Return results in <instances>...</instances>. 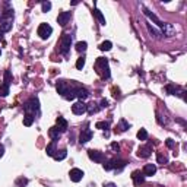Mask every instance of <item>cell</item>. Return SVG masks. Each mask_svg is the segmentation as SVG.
I'll list each match as a JSON object with an SVG mask.
<instances>
[{
    "mask_svg": "<svg viewBox=\"0 0 187 187\" xmlns=\"http://www.w3.org/2000/svg\"><path fill=\"white\" fill-rule=\"evenodd\" d=\"M104 167V170L105 171H110L114 168V159H108V161H105V164L102 165Z\"/></svg>",
    "mask_w": 187,
    "mask_h": 187,
    "instance_id": "obj_33",
    "label": "cell"
},
{
    "mask_svg": "<svg viewBox=\"0 0 187 187\" xmlns=\"http://www.w3.org/2000/svg\"><path fill=\"white\" fill-rule=\"evenodd\" d=\"M104 187H117V186H115L114 183H105V184H104Z\"/></svg>",
    "mask_w": 187,
    "mask_h": 187,
    "instance_id": "obj_42",
    "label": "cell"
},
{
    "mask_svg": "<svg viewBox=\"0 0 187 187\" xmlns=\"http://www.w3.org/2000/svg\"><path fill=\"white\" fill-rule=\"evenodd\" d=\"M88 47V44H86V41H79L78 44H76V50L79 51V53H83L85 50Z\"/></svg>",
    "mask_w": 187,
    "mask_h": 187,
    "instance_id": "obj_27",
    "label": "cell"
},
{
    "mask_svg": "<svg viewBox=\"0 0 187 187\" xmlns=\"http://www.w3.org/2000/svg\"><path fill=\"white\" fill-rule=\"evenodd\" d=\"M48 135H50V138L53 139V140H58L60 136H62V132L58 130L57 126H54V127H51V129L48 130Z\"/></svg>",
    "mask_w": 187,
    "mask_h": 187,
    "instance_id": "obj_20",
    "label": "cell"
},
{
    "mask_svg": "<svg viewBox=\"0 0 187 187\" xmlns=\"http://www.w3.org/2000/svg\"><path fill=\"white\" fill-rule=\"evenodd\" d=\"M165 91L170 94V95H179V97H181L183 99H186V91L180 89V88H177L175 85H172V83H168L167 86H165Z\"/></svg>",
    "mask_w": 187,
    "mask_h": 187,
    "instance_id": "obj_6",
    "label": "cell"
},
{
    "mask_svg": "<svg viewBox=\"0 0 187 187\" xmlns=\"http://www.w3.org/2000/svg\"><path fill=\"white\" fill-rule=\"evenodd\" d=\"M37 32H38V35H40L42 40H47L50 35H51V32H53V28H51L48 24L42 22V24L38 26V31H37Z\"/></svg>",
    "mask_w": 187,
    "mask_h": 187,
    "instance_id": "obj_5",
    "label": "cell"
},
{
    "mask_svg": "<svg viewBox=\"0 0 187 187\" xmlns=\"http://www.w3.org/2000/svg\"><path fill=\"white\" fill-rule=\"evenodd\" d=\"M34 120H35V115H32V114H25V117H24V126H26V127L32 126Z\"/></svg>",
    "mask_w": 187,
    "mask_h": 187,
    "instance_id": "obj_22",
    "label": "cell"
},
{
    "mask_svg": "<svg viewBox=\"0 0 187 187\" xmlns=\"http://www.w3.org/2000/svg\"><path fill=\"white\" fill-rule=\"evenodd\" d=\"M3 154H5V148L3 145H0V156H3Z\"/></svg>",
    "mask_w": 187,
    "mask_h": 187,
    "instance_id": "obj_43",
    "label": "cell"
},
{
    "mask_svg": "<svg viewBox=\"0 0 187 187\" xmlns=\"http://www.w3.org/2000/svg\"><path fill=\"white\" fill-rule=\"evenodd\" d=\"M24 111L25 114H32V115H35V113H38L40 111V101H38V98L32 97L31 99H28L24 104Z\"/></svg>",
    "mask_w": 187,
    "mask_h": 187,
    "instance_id": "obj_3",
    "label": "cell"
},
{
    "mask_svg": "<svg viewBox=\"0 0 187 187\" xmlns=\"http://www.w3.org/2000/svg\"><path fill=\"white\" fill-rule=\"evenodd\" d=\"M138 139L139 140H146L148 139V132L145 130V129H140V130L138 132Z\"/></svg>",
    "mask_w": 187,
    "mask_h": 187,
    "instance_id": "obj_32",
    "label": "cell"
},
{
    "mask_svg": "<svg viewBox=\"0 0 187 187\" xmlns=\"http://www.w3.org/2000/svg\"><path fill=\"white\" fill-rule=\"evenodd\" d=\"M12 22H13V10L8 9L0 16V32H9L12 29Z\"/></svg>",
    "mask_w": 187,
    "mask_h": 187,
    "instance_id": "obj_1",
    "label": "cell"
},
{
    "mask_svg": "<svg viewBox=\"0 0 187 187\" xmlns=\"http://www.w3.org/2000/svg\"><path fill=\"white\" fill-rule=\"evenodd\" d=\"M94 15L97 16V19L99 21V24H101V25H105L107 24V22H105V18H104L102 12H101L99 9H95V10H94Z\"/></svg>",
    "mask_w": 187,
    "mask_h": 187,
    "instance_id": "obj_24",
    "label": "cell"
},
{
    "mask_svg": "<svg viewBox=\"0 0 187 187\" xmlns=\"http://www.w3.org/2000/svg\"><path fill=\"white\" fill-rule=\"evenodd\" d=\"M83 171L79 170V168H72L70 170V172H69V177H70V180L73 181V183H79L82 179H83Z\"/></svg>",
    "mask_w": 187,
    "mask_h": 187,
    "instance_id": "obj_8",
    "label": "cell"
},
{
    "mask_svg": "<svg viewBox=\"0 0 187 187\" xmlns=\"http://www.w3.org/2000/svg\"><path fill=\"white\" fill-rule=\"evenodd\" d=\"M113 47V44H111V41H104V42H101V45H99V50L101 51H110Z\"/></svg>",
    "mask_w": 187,
    "mask_h": 187,
    "instance_id": "obj_26",
    "label": "cell"
},
{
    "mask_svg": "<svg viewBox=\"0 0 187 187\" xmlns=\"http://www.w3.org/2000/svg\"><path fill=\"white\" fill-rule=\"evenodd\" d=\"M92 136H94V133H92L91 129H83V130L81 132V135H79V143H81V145H85L86 142H89L91 139H92Z\"/></svg>",
    "mask_w": 187,
    "mask_h": 187,
    "instance_id": "obj_9",
    "label": "cell"
},
{
    "mask_svg": "<svg viewBox=\"0 0 187 187\" xmlns=\"http://www.w3.org/2000/svg\"><path fill=\"white\" fill-rule=\"evenodd\" d=\"M146 28H148V31H149V34H151V35H154L155 38H161V37H162V32H161V31H158V29H155V28L149 24V22H146Z\"/></svg>",
    "mask_w": 187,
    "mask_h": 187,
    "instance_id": "obj_21",
    "label": "cell"
},
{
    "mask_svg": "<svg viewBox=\"0 0 187 187\" xmlns=\"http://www.w3.org/2000/svg\"><path fill=\"white\" fill-rule=\"evenodd\" d=\"M111 149H113L114 152H119V151H120V145H119L117 142H113V143H111Z\"/></svg>",
    "mask_w": 187,
    "mask_h": 187,
    "instance_id": "obj_38",
    "label": "cell"
},
{
    "mask_svg": "<svg viewBox=\"0 0 187 187\" xmlns=\"http://www.w3.org/2000/svg\"><path fill=\"white\" fill-rule=\"evenodd\" d=\"M25 184H28V180H26V179H19L16 181V186L18 187H24Z\"/></svg>",
    "mask_w": 187,
    "mask_h": 187,
    "instance_id": "obj_36",
    "label": "cell"
},
{
    "mask_svg": "<svg viewBox=\"0 0 187 187\" xmlns=\"http://www.w3.org/2000/svg\"><path fill=\"white\" fill-rule=\"evenodd\" d=\"M70 45H72V35H70V34H65V35L62 37V41H60V47H58L60 54L66 56V54L70 51Z\"/></svg>",
    "mask_w": 187,
    "mask_h": 187,
    "instance_id": "obj_4",
    "label": "cell"
},
{
    "mask_svg": "<svg viewBox=\"0 0 187 187\" xmlns=\"http://www.w3.org/2000/svg\"><path fill=\"white\" fill-rule=\"evenodd\" d=\"M69 21H70V12H62V13H58V16H57V22H58V25L65 26Z\"/></svg>",
    "mask_w": 187,
    "mask_h": 187,
    "instance_id": "obj_14",
    "label": "cell"
},
{
    "mask_svg": "<svg viewBox=\"0 0 187 187\" xmlns=\"http://www.w3.org/2000/svg\"><path fill=\"white\" fill-rule=\"evenodd\" d=\"M156 161H158V164H167L168 162V158L165 156V155H162V154H156Z\"/></svg>",
    "mask_w": 187,
    "mask_h": 187,
    "instance_id": "obj_31",
    "label": "cell"
},
{
    "mask_svg": "<svg viewBox=\"0 0 187 187\" xmlns=\"http://www.w3.org/2000/svg\"><path fill=\"white\" fill-rule=\"evenodd\" d=\"M51 9V3L50 2H42V12H48Z\"/></svg>",
    "mask_w": 187,
    "mask_h": 187,
    "instance_id": "obj_35",
    "label": "cell"
},
{
    "mask_svg": "<svg viewBox=\"0 0 187 187\" xmlns=\"http://www.w3.org/2000/svg\"><path fill=\"white\" fill-rule=\"evenodd\" d=\"M88 156H89L94 162H102V161H104V154L99 152V151L89 149V151H88Z\"/></svg>",
    "mask_w": 187,
    "mask_h": 187,
    "instance_id": "obj_11",
    "label": "cell"
},
{
    "mask_svg": "<svg viewBox=\"0 0 187 187\" xmlns=\"http://www.w3.org/2000/svg\"><path fill=\"white\" fill-rule=\"evenodd\" d=\"M165 143H167V146L168 148H174V140H172V139H167Z\"/></svg>",
    "mask_w": 187,
    "mask_h": 187,
    "instance_id": "obj_41",
    "label": "cell"
},
{
    "mask_svg": "<svg viewBox=\"0 0 187 187\" xmlns=\"http://www.w3.org/2000/svg\"><path fill=\"white\" fill-rule=\"evenodd\" d=\"M47 155L48 156H54L57 152V140H51V143L50 145H47Z\"/></svg>",
    "mask_w": 187,
    "mask_h": 187,
    "instance_id": "obj_19",
    "label": "cell"
},
{
    "mask_svg": "<svg viewBox=\"0 0 187 187\" xmlns=\"http://www.w3.org/2000/svg\"><path fill=\"white\" fill-rule=\"evenodd\" d=\"M117 127H119V130L120 132H126L129 127H130V124L126 122L124 119H120V122H119V126H117Z\"/></svg>",
    "mask_w": 187,
    "mask_h": 187,
    "instance_id": "obj_25",
    "label": "cell"
},
{
    "mask_svg": "<svg viewBox=\"0 0 187 187\" xmlns=\"http://www.w3.org/2000/svg\"><path fill=\"white\" fill-rule=\"evenodd\" d=\"M161 32H162V35H165V37H174V35H175V28H174V25L172 24L165 22Z\"/></svg>",
    "mask_w": 187,
    "mask_h": 187,
    "instance_id": "obj_13",
    "label": "cell"
},
{
    "mask_svg": "<svg viewBox=\"0 0 187 187\" xmlns=\"http://www.w3.org/2000/svg\"><path fill=\"white\" fill-rule=\"evenodd\" d=\"M127 161H123V159H114V168H124L126 167Z\"/></svg>",
    "mask_w": 187,
    "mask_h": 187,
    "instance_id": "obj_29",
    "label": "cell"
},
{
    "mask_svg": "<svg viewBox=\"0 0 187 187\" xmlns=\"http://www.w3.org/2000/svg\"><path fill=\"white\" fill-rule=\"evenodd\" d=\"M76 97L79 98L81 101H83V99H86V98L89 97V91L86 89V88H83V86H79L78 91H76Z\"/></svg>",
    "mask_w": 187,
    "mask_h": 187,
    "instance_id": "obj_16",
    "label": "cell"
},
{
    "mask_svg": "<svg viewBox=\"0 0 187 187\" xmlns=\"http://www.w3.org/2000/svg\"><path fill=\"white\" fill-rule=\"evenodd\" d=\"M10 82H12V73H10V70H5V83L3 85L9 86Z\"/></svg>",
    "mask_w": 187,
    "mask_h": 187,
    "instance_id": "obj_30",
    "label": "cell"
},
{
    "mask_svg": "<svg viewBox=\"0 0 187 187\" xmlns=\"http://www.w3.org/2000/svg\"><path fill=\"white\" fill-rule=\"evenodd\" d=\"M83 66H85V58H83V57L78 58V62H76V69H78V70H82Z\"/></svg>",
    "mask_w": 187,
    "mask_h": 187,
    "instance_id": "obj_34",
    "label": "cell"
},
{
    "mask_svg": "<svg viewBox=\"0 0 187 187\" xmlns=\"http://www.w3.org/2000/svg\"><path fill=\"white\" fill-rule=\"evenodd\" d=\"M95 67H97V72L104 79H108L110 78V67H108V60L104 58V57H98L97 62H95Z\"/></svg>",
    "mask_w": 187,
    "mask_h": 187,
    "instance_id": "obj_2",
    "label": "cell"
},
{
    "mask_svg": "<svg viewBox=\"0 0 187 187\" xmlns=\"http://www.w3.org/2000/svg\"><path fill=\"white\" fill-rule=\"evenodd\" d=\"M95 127H97V129H101V130H108L110 123L108 122H98L97 124H95Z\"/></svg>",
    "mask_w": 187,
    "mask_h": 187,
    "instance_id": "obj_28",
    "label": "cell"
},
{
    "mask_svg": "<svg viewBox=\"0 0 187 187\" xmlns=\"http://www.w3.org/2000/svg\"><path fill=\"white\" fill-rule=\"evenodd\" d=\"M66 156H67V151H66V149H62V151H57L56 155H54L53 158H54L56 161H63Z\"/></svg>",
    "mask_w": 187,
    "mask_h": 187,
    "instance_id": "obj_23",
    "label": "cell"
},
{
    "mask_svg": "<svg viewBox=\"0 0 187 187\" xmlns=\"http://www.w3.org/2000/svg\"><path fill=\"white\" fill-rule=\"evenodd\" d=\"M151 155H152V148H151V145H145V146H140L138 149L139 158H149Z\"/></svg>",
    "mask_w": 187,
    "mask_h": 187,
    "instance_id": "obj_12",
    "label": "cell"
},
{
    "mask_svg": "<svg viewBox=\"0 0 187 187\" xmlns=\"http://www.w3.org/2000/svg\"><path fill=\"white\" fill-rule=\"evenodd\" d=\"M67 126H69V123H67L66 119H63V117H57V127H58V130L62 132V133L67 130Z\"/></svg>",
    "mask_w": 187,
    "mask_h": 187,
    "instance_id": "obj_18",
    "label": "cell"
},
{
    "mask_svg": "<svg viewBox=\"0 0 187 187\" xmlns=\"http://www.w3.org/2000/svg\"><path fill=\"white\" fill-rule=\"evenodd\" d=\"M72 111L76 115H82V114H85L88 111V105L83 101H78V102H75L73 105H72Z\"/></svg>",
    "mask_w": 187,
    "mask_h": 187,
    "instance_id": "obj_7",
    "label": "cell"
},
{
    "mask_svg": "<svg viewBox=\"0 0 187 187\" xmlns=\"http://www.w3.org/2000/svg\"><path fill=\"white\" fill-rule=\"evenodd\" d=\"M142 9H143V13H145V15H146V16L149 18V19H151L152 22H154V24H156L158 26H161V28H162L165 22H162V21H161L159 18L156 16V15H154V13H152V12H151L149 9H146V8H142Z\"/></svg>",
    "mask_w": 187,
    "mask_h": 187,
    "instance_id": "obj_10",
    "label": "cell"
},
{
    "mask_svg": "<svg viewBox=\"0 0 187 187\" xmlns=\"http://www.w3.org/2000/svg\"><path fill=\"white\" fill-rule=\"evenodd\" d=\"M3 40V35H2V34H0V41Z\"/></svg>",
    "mask_w": 187,
    "mask_h": 187,
    "instance_id": "obj_44",
    "label": "cell"
},
{
    "mask_svg": "<svg viewBox=\"0 0 187 187\" xmlns=\"http://www.w3.org/2000/svg\"><path fill=\"white\" fill-rule=\"evenodd\" d=\"M94 105H95V104H91V107L88 105V111H89V114H94V113H97L98 110H99L98 107H94Z\"/></svg>",
    "mask_w": 187,
    "mask_h": 187,
    "instance_id": "obj_37",
    "label": "cell"
},
{
    "mask_svg": "<svg viewBox=\"0 0 187 187\" xmlns=\"http://www.w3.org/2000/svg\"><path fill=\"white\" fill-rule=\"evenodd\" d=\"M108 107V101L107 99H101V102H99V108H107Z\"/></svg>",
    "mask_w": 187,
    "mask_h": 187,
    "instance_id": "obj_40",
    "label": "cell"
},
{
    "mask_svg": "<svg viewBox=\"0 0 187 187\" xmlns=\"http://www.w3.org/2000/svg\"><path fill=\"white\" fill-rule=\"evenodd\" d=\"M132 179L135 181V184L139 186V184H142V183L145 181V175H143V172H140V171H135V172L132 174Z\"/></svg>",
    "mask_w": 187,
    "mask_h": 187,
    "instance_id": "obj_15",
    "label": "cell"
},
{
    "mask_svg": "<svg viewBox=\"0 0 187 187\" xmlns=\"http://www.w3.org/2000/svg\"><path fill=\"white\" fill-rule=\"evenodd\" d=\"M0 56H2V50H0Z\"/></svg>",
    "mask_w": 187,
    "mask_h": 187,
    "instance_id": "obj_45",
    "label": "cell"
},
{
    "mask_svg": "<svg viewBox=\"0 0 187 187\" xmlns=\"http://www.w3.org/2000/svg\"><path fill=\"white\" fill-rule=\"evenodd\" d=\"M113 97L120 98V89H119V88H113Z\"/></svg>",
    "mask_w": 187,
    "mask_h": 187,
    "instance_id": "obj_39",
    "label": "cell"
},
{
    "mask_svg": "<svg viewBox=\"0 0 187 187\" xmlns=\"http://www.w3.org/2000/svg\"><path fill=\"white\" fill-rule=\"evenodd\" d=\"M143 175H154L155 172H156V165L155 164H146L145 167H143Z\"/></svg>",
    "mask_w": 187,
    "mask_h": 187,
    "instance_id": "obj_17",
    "label": "cell"
}]
</instances>
